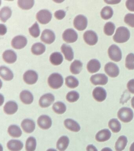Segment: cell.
I'll return each mask as SVG.
<instances>
[{
  "label": "cell",
  "instance_id": "cell-1",
  "mask_svg": "<svg viewBox=\"0 0 134 151\" xmlns=\"http://www.w3.org/2000/svg\"><path fill=\"white\" fill-rule=\"evenodd\" d=\"M130 36V33L129 29L125 27H121L116 29L113 39L117 43H124L129 40Z\"/></svg>",
  "mask_w": 134,
  "mask_h": 151
},
{
  "label": "cell",
  "instance_id": "cell-2",
  "mask_svg": "<svg viewBox=\"0 0 134 151\" xmlns=\"http://www.w3.org/2000/svg\"><path fill=\"white\" fill-rule=\"evenodd\" d=\"M48 82L51 88L57 89L60 88L63 85V78L61 74L57 73H53L48 78Z\"/></svg>",
  "mask_w": 134,
  "mask_h": 151
},
{
  "label": "cell",
  "instance_id": "cell-3",
  "mask_svg": "<svg viewBox=\"0 0 134 151\" xmlns=\"http://www.w3.org/2000/svg\"><path fill=\"white\" fill-rule=\"evenodd\" d=\"M119 119L124 123L131 121L133 118L134 114L132 110L130 108L123 107L119 110L117 113Z\"/></svg>",
  "mask_w": 134,
  "mask_h": 151
},
{
  "label": "cell",
  "instance_id": "cell-4",
  "mask_svg": "<svg viewBox=\"0 0 134 151\" xmlns=\"http://www.w3.org/2000/svg\"><path fill=\"white\" fill-rule=\"evenodd\" d=\"M108 55L110 58L115 62H119L122 58V52L119 47L115 45H113L109 47Z\"/></svg>",
  "mask_w": 134,
  "mask_h": 151
},
{
  "label": "cell",
  "instance_id": "cell-5",
  "mask_svg": "<svg viewBox=\"0 0 134 151\" xmlns=\"http://www.w3.org/2000/svg\"><path fill=\"white\" fill-rule=\"evenodd\" d=\"M52 14L47 9H42L36 14V18L37 21L42 24H45L49 23L51 21Z\"/></svg>",
  "mask_w": 134,
  "mask_h": 151
},
{
  "label": "cell",
  "instance_id": "cell-6",
  "mask_svg": "<svg viewBox=\"0 0 134 151\" xmlns=\"http://www.w3.org/2000/svg\"><path fill=\"white\" fill-rule=\"evenodd\" d=\"M88 21L86 17L82 15H77L74 21V25L78 30L83 31L87 28Z\"/></svg>",
  "mask_w": 134,
  "mask_h": 151
},
{
  "label": "cell",
  "instance_id": "cell-7",
  "mask_svg": "<svg viewBox=\"0 0 134 151\" xmlns=\"http://www.w3.org/2000/svg\"><path fill=\"white\" fill-rule=\"evenodd\" d=\"M104 70L106 74L110 77H116L119 74V68L113 63L109 62L107 63L105 66Z\"/></svg>",
  "mask_w": 134,
  "mask_h": 151
},
{
  "label": "cell",
  "instance_id": "cell-8",
  "mask_svg": "<svg viewBox=\"0 0 134 151\" xmlns=\"http://www.w3.org/2000/svg\"><path fill=\"white\" fill-rule=\"evenodd\" d=\"M63 40L67 43L76 42L78 38V35L74 29L69 28L64 31L62 35Z\"/></svg>",
  "mask_w": 134,
  "mask_h": 151
},
{
  "label": "cell",
  "instance_id": "cell-9",
  "mask_svg": "<svg viewBox=\"0 0 134 151\" xmlns=\"http://www.w3.org/2000/svg\"><path fill=\"white\" fill-rule=\"evenodd\" d=\"M83 39L86 43L90 46L96 45L98 41L97 34L92 30L85 32L83 34Z\"/></svg>",
  "mask_w": 134,
  "mask_h": 151
},
{
  "label": "cell",
  "instance_id": "cell-10",
  "mask_svg": "<svg viewBox=\"0 0 134 151\" xmlns=\"http://www.w3.org/2000/svg\"><path fill=\"white\" fill-rule=\"evenodd\" d=\"M27 40L23 35H18L15 37L11 41V46L16 49H22L26 46Z\"/></svg>",
  "mask_w": 134,
  "mask_h": 151
},
{
  "label": "cell",
  "instance_id": "cell-11",
  "mask_svg": "<svg viewBox=\"0 0 134 151\" xmlns=\"http://www.w3.org/2000/svg\"><path fill=\"white\" fill-rule=\"evenodd\" d=\"M38 78V74L36 72L33 70L27 71L23 75V80L25 83L29 85L34 84L36 83Z\"/></svg>",
  "mask_w": 134,
  "mask_h": 151
},
{
  "label": "cell",
  "instance_id": "cell-12",
  "mask_svg": "<svg viewBox=\"0 0 134 151\" xmlns=\"http://www.w3.org/2000/svg\"><path fill=\"white\" fill-rule=\"evenodd\" d=\"M54 96L51 93H47L41 96L39 100V104L42 108L49 107L54 101Z\"/></svg>",
  "mask_w": 134,
  "mask_h": 151
},
{
  "label": "cell",
  "instance_id": "cell-13",
  "mask_svg": "<svg viewBox=\"0 0 134 151\" xmlns=\"http://www.w3.org/2000/svg\"><path fill=\"white\" fill-rule=\"evenodd\" d=\"M92 96L95 100L98 102H102L106 99L107 92L104 88L97 87L93 90Z\"/></svg>",
  "mask_w": 134,
  "mask_h": 151
},
{
  "label": "cell",
  "instance_id": "cell-14",
  "mask_svg": "<svg viewBox=\"0 0 134 151\" xmlns=\"http://www.w3.org/2000/svg\"><path fill=\"white\" fill-rule=\"evenodd\" d=\"M107 77L105 74H97L92 75L90 77V81L91 83L95 86L96 85H105L108 82Z\"/></svg>",
  "mask_w": 134,
  "mask_h": 151
},
{
  "label": "cell",
  "instance_id": "cell-15",
  "mask_svg": "<svg viewBox=\"0 0 134 151\" xmlns=\"http://www.w3.org/2000/svg\"><path fill=\"white\" fill-rule=\"evenodd\" d=\"M37 122L39 126L43 129H49L52 125L51 118L46 115L40 116L37 120Z\"/></svg>",
  "mask_w": 134,
  "mask_h": 151
},
{
  "label": "cell",
  "instance_id": "cell-16",
  "mask_svg": "<svg viewBox=\"0 0 134 151\" xmlns=\"http://www.w3.org/2000/svg\"><path fill=\"white\" fill-rule=\"evenodd\" d=\"M56 36L54 33L49 29H44L43 31L41 37V40L44 43L50 44L55 41Z\"/></svg>",
  "mask_w": 134,
  "mask_h": 151
},
{
  "label": "cell",
  "instance_id": "cell-17",
  "mask_svg": "<svg viewBox=\"0 0 134 151\" xmlns=\"http://www.w3.org/2000/svg\"><path fill=\"white\" fill-rule=\"evenodd\" d=\"M21 126L24 132L27 133L33 132L36 128L34 122L31 119H24L22 122Z\"/></svg>",
  "mask_w": 134,
  "mask_h": 151
},
{
  "label": "cell",
  "instance_id": "cell-18",
  "mask_svg": "<svg viewBox=\"0 0 134 151\" xmlns=\"http://www.w3.org/2000/svg\"><path fill=\"white\" fill-rule=\"evenodd\" d=\"M111 136V132L109 130L105 129L98 132L95 136V139L99 142H104L109 140Z\"/></svg>",
  "mask_w": 134,
  "mask_h": 151
},
{
  "label": "cell",
  "instance_id": "cell-19",
  "mask_svg": "<svg viewBox=\"0 0 134 151\" xmlns=\"http://www.w3.org/2000/svg\"><path fill=\"white\" fill-rule=\"evenodd\" d=\"M64 126L67 129L72 132H77L80 130L81 127L80 125L78 123L72 119H66L64 120Z\"/></svg>",
  "mask_w": 134,
  "mask_h": 151
},
{
  "label": "cell",
  "instance_id": "cell-20",
  "mask_svg": "<svg viewBox=\"0 0 134 151\" xmlns=\"http://www.w3.org/2000/svg\"><path fill=\"white\" fill-rule=\"evenodd\" d=\"M3 58L4 61L7 63H13L17 60V54L13 50H7L3 53Z\"/></svg>",
  "mask_w": 134,
  "mask_h": 151
},
{
  "label": "cell",
  "instance_id": "cell-21",
  "mask_svg": "<svg viewBox=\"0 0 134 151\" xmlns=\"http://www.w3.org/2000/svg\"><path fill=\"white\" fill-rule=\"evenodd\" d=\"M18 106L17 104L14 101H8L4 107V111L6 114H13L18 110Z\"/></svg>",
  "mask_w": 134,
  "mask_h": 151
},
{
  "label": "cell",
  "instance_id": "cell-22",
  "mask_svg": "<svg viewBox=\"0 0 134 151\" xmlns=\"http://www.w3.org/2000/svg\"><path fill=\"white\" fill-rule=\"evenodd\" d=\"M7 146L11 151H20L23 148V144L20 140L13 139L8 142Z\"/></svg>",
  "mask_w": 134,
  "mask_h": 151
},
{
  "label": "cell",
  "instance_id": "cell-23",
  "mask_svg": "<svg viewBox=\"0 0 134 151\" xmlns=\"http://www.w3.org/2000/svg\"><path fill=\"white\" fill-rule=\"evenodd\" d=\"M21 101L25 104H30L34 100V96L31 92L27 90L22 91L20 94Z\"/></svg>",
  "mask_w": 134,
  "mask_h": 151
},
{
  "label": "cell",
  "instance_id": "cell-24",
  "mask_svg": "<svg viewBox=\"0 0 134 151\" xmlns=\"http://www.w3.org/2000/svg\"><path fill=\"white\" fill-rule=\"evenodd\" d=\"M100 68L101 64L96 59L90 60L87 65V69L90 73H94L98 72Z\"/></svg>",
  "mask_w": 134,
  "mask_h": 151
},
{
  "label": "cell",
  "instance_id": "cell-25",
  "mask_svg": "<svg viewBox=\"0 0 134 151\" xmlns=\"http://www.w3.org/2000/svg\"><path fill=\"white\" fill-rule=\"evenodd\" d=\"M61 50L64 54L65 58L69 61H71L74 59V52L70 46L63 44L61 48Z\"/></svg>",
  "mask_w": 134,
  "mask_h": 151
},
{
  "label": "cell",
  "instance_id": "cell-26",
  "mask_svg": "<svg viewBox=\"0 0 134 151\" xmlns=\"http://www.w3.org/2000/svg\"><path fill=\"white\" fill-rule=\"evenodd\" d=\"M69 139L67 137L63 136L59 139L57 142L56 147L60 151H64L69 146Z\"/></svg>",
  "mask_w": 134,
  "mask_h": 151
},
{
  "label": "cell",
  "instance_id": "cell-27",
  "mask_svg": "<svg viewBox=\"0 0 134 151\" xmlns=\"http://www.w3.org/2000/svg\"><path fill=\"white\" fill-rule=\"evenodd\" d=\"M1 76L6 81H10L13 79L14 74L8 67L1 66L0 68Z\"/></svg>",
  "mask_w": 134,
  "mask_h": 151
},
{
  "label": "cell",
  "instance_id": "cell-28",
  "mask_svg": "<svg viewBox=\"0 0 134 151\" xmlns=\"http://www.w3.org/2000/svg\"><path fill=\"white\" fill-rule=\"evenodd\" d=\"M128 140L125 136H121L118 139L115 144V150L116 151H122L125 148Z\"/></svg>",
  "mask_w": 134,
  "mask_h": 151
},
{
  "label": "cell",
  "instance_id": "cell-29",
  "mask_svg": "<svg viewBox=\"0 0 134 151\" xmlns=\"http://www.w3.org/2000/svg\"><path fill=\"white\" fill-rule=\"evenodd\" d=\"M63 55L60 53L55 52L53 53L50 57V61L54 65H59L61 64L63 61Z\"/></svg>",
  "mask_w": 134,
  "mask_h": 151
},
{
  "label": "cell",
  "instance_id": "cell-30",
  "mask_svg": "<svg viewBox=\"0 0 134 151\" xmlns=\"http://www.w3.org/2000/svg\"><path fill=\"white\" fill-rule=\"evenodd\" d=\"M83 68V63L80 60H75L71 63L70 66V70L73 74H79Z\"/></svg>",
  "mask_w": 134,
  "mask_h": 151
},
{
  "label": "cell",
  "instance_id": "cell-31",
  "mask_svg": "<svg viewBox=\"0 0 134 151\" xmlns=\"http://www.w3.org/2000/svg\"><path fill=\"white\" fill-rule=\"evenodd\" d=\"M46 47L43 44L37 42L33 45L31 48V51L34 55H40L45 52Z\"/></svg>",
  "mask_w": 134,
  "mask_h": 151
},
{
  "label": "cell",
  "instance_id": "cell-32",
  "mask_svg": "<svg viewBox=\"0 0 134 151\" xmlns=\"http://www.w3.org/2000/svg\"><path fill=\"white\" fill-rule=\"evenodd\" d=\"M8 133L13 137L18 138L22 135L21 130L19 126L15 125H11L8 129Z\"/></svg>",
  "mask_w": 134,
  "mask_h": 151
},
{
  "label": "cell",
  "instance_id": "cell-33",
  "mask_svg": "<svg viewBox=\"0 0 134 151\" xmlns=\"http://www.w3.org/2000/svg\"><path fill=\"white\" fill-rule=\"evenodd\" d=\"M12 14L11 8L9 7H3L0 11V18L3 22H5L10 17Z\"/></svg>",
  "mask_w": 134,
  "mask_h": 151
},
{
  "label": "cell",
  "instance_id": "cell-34",
  "mask_svg": "<svg viewBox=\"0 0 134 151\" xmlns=\"http://www.w3.org/2000/svg\"><path fill=\"white\" fill-rule=\"evenodd\" d=\"M108 126L113 133H118L121 130V124L117 119H111L108 123Z\"/></svg>",
  "mask_w": 134,
  "mask_h": 151
},
{
  "label": "cell",
  "instance_id": "cell-35",
  "mask_svg": "<svg viewBox=\"0 0 134 151\" xmlns=\"http://www.w3.org/2000/svg\"><path fill=\"white\" fill-rule=\"evenodd\" d=\"M52 109L55 113L58 114H62L65 113L66 111V106L63 103L57 101L53 105Z\"/></svg>",
  "mask_w": 134,
  "mask_h": 151
},
{
  "label": "cell",
  "instance_id": "cell-36",
  "mask_svg": "<svg viewBox=\"0 0 134 151\" xmlns=\"http://www.w3.org/2000/svg\"><path fill=\"white\" fill-rule=\"evenodd\" d=\"M100 14L102 19L105 20H108L112 17L113 15V11L111 7L106 6L102 9Z\"/></svg>",
  "mask_w": 134,
  "mask_h": 151
},
{
  "label": "cell",
  "instance_id": "cell-37",
  "mask_svg": "<svg viewBox=\"0 0 134 151\" xmlns=\"http://www.w3.org/2000/svg\"><path fill=\"white\" fill-rule=\"evenodd\" d=\"M37 146V142L34 137H29L26 142L25 148L27 151H35Z\"/></svg>",
  "mask_w": 134,
  "mask_h": 151
},
{
  "label": "cell",
  "instance_id": "cell-38",
  "mask_svg": "<svg viewBox=\"0 0 134 151\" xmlns=\"http://www.w3.org/2000/svg\"><path fill=\"white\" fill-rule=\"evenodd\" d=\"M79 82L78 80L73 76H69L65 78V84L69 88H74L78 86Z\"/></svg>",
  "mask_w": 134,
  "mask_h": 151
},
{
  "label": "cell",
  "instance_id": "cell-39",
  "mask_svg": "<svg viewBox=\"0 0 134 151\" xmlns=\"http://www.w3.org/2000/svg\"><path fill=\"white\" fill-rule=\"evenodd\" d=\"M17 4L21 8L25 10H28L31 9L33 6L34 1H23L19 0L18 1Z\"/></svg>",
  "mask_w": 134,
  "mask_h": 151
},
{
  "label": "cell",
  "instance_id": "cell-40",
  "mask_svg": "<svg viewBox=\"0 0 134 151\" xmlns=\"http://www.w3.org/2000/svg\"><path fill=\"white\" fill-rule=\"evenodd\" d=\"M115 29V26L113 22H107L105 25L104 32L105 34L107 35H112L114 34Z\"/></svg>",
  "mask_w": 134,
  "mask_h": 151
},
{
  "label": "cell",
  "instance_id": "cell-41",
  "mask_svg": "<svg viewBox=\"0 0 134 151\" xmlns=\"http://www.w3.org/2000/svg\"><path fill=\"white\" fill-rule=\"evenodd\" d=\"M125 67L129 70L134 69V54H128L125 59Z\"/></svg>",
  "mask_w": 134,
  "mask_h": 151
},
{
  "label": "cell",
  "instance_id": "cell-42",
  "mask_svg": "<svg viewBox=\"0 0 134 151\" xmlns=\"http://www.w3.org/2000/svg\"><path fill=\"white\" fill-rule=\"evenodd\" d=\"M29 31L30 35L35 38L38 37L40 34L39 26L37 22H35L32 27L29 28Z\"/></svg>",
  "mask_w": 134,
  "mask_h": 151
},
{
  "label": "cell",
  "instance_id": "cell-43",
  "mask_svg": "<svg viewBox=\"0 0 134 151\" xmlns=\"http://www.w3.org/2000/svg\"><path fill=\"white\" fill-rule=\"evenodd\" d=\"M80 95L76 91H71L68 93L66 96V99L69 102H76L79 99Z\"/></svg>",
  "mask_w": 134,
  "mask_h": 151
},
{
  "label": "cell",
  "instance_id": "cell-44",
  "mask_svg": "<svg viewBox=\"0 0 134 151\" xmlns=\"http://www.w3.org/2000/svg\"><path fill=\"white\" fill-rule=\"evenodd\" d=\"M124 22L130 27L134 28V14H128L126 15Z\"/></svg>",
  "mask_w": 134,
  "mask_h": 151
},
{
  "label": "cell",
  "instance_id": "cell-45",
  "mask_svg": "<svg viewBox=\"0 0 134 151\" xmlns=\"http://www.w3.org/2000/svg\"><path fill=\"white\" fill-rule=\"evenodd\" d=\"M65 12L63 10H57L54 14L55 17L58 20L62 19L65 17Z\"/></svg>",
  "mask_w": 134,
  "mask_h": 151
},
{
  "label": "cell",
  "instance_id": "cell-46",
  "mask_svg": "<svg viewBox=\"0 0 134 151\" xmlns=\"http://www.w3.org/2000/svg\"><path fill=\"white\" fill-rule=\"evenodd\" d=\"M125 5L129 11L134 12V0H128L126 2Z\"/></svg>",
  "mask_w": 134,
  "mask_h": 151
},
{
  "label": "cell",
  "instance_id": "cell-47",
  "mask_svg": "<svg viewBox=\"0 0 134 151\" xmlns=\"http://www.w3.org/2000/svg\"><path fill=\"white\" fill-rule=\"evenodd\" d=\"M127 86L129 92L134 94V79L130 80L127 84Z\"/></svg>",
  "mask_w": 134,
  "mask_h": 151
},
{
  "label": "cell",
  "instance_id": "cell-48",
  "mask_svg": "<svg viewBox=\"0 0 134 151\" xmlns=\"http://www.w3.org/2000/svg\"><path fill=\"white\" fill-rule=\"evenodd\" d=\"M7 29L6 26L4 24H1V35H4L6 32Z\"/></svg>",
  "mask_w": 134,
  "mask_h": 151
},
{
  "label": "cell",
  "instance_id": "cell-49",
  "mask_svg": "<svg viewBox=\"0 0 134 151\" xmlns=\"http://www.w3.org/2000/svg\"><path fill=\"white\" fill-rule=\"evenodd\" d=\"M87 151H98L97 148L93 145H89L87 146Z\"/></svg>",
  "mask_w": 134,
  "mask_h": 151
},
{
  "label": "cell",
  "instance_id": "cell-50",
  "mask_svg": "<svg viewBox=\"0 0 134 151\" xmlns=\"http://www.w3.org/2000/svg\"><path fill=\"white\" fill-rule=\"evenodd\" d=\"M105 2H106L108 4H116L120 2V1H105Z\"/></svg>",
  "mask_w": 134,
  "mask_h": 151
},
{
  "label": "cell",
  "instance_id": "cell-51",
  "mask_svg": "<svg viewBox=\"0 0 134 151\" xmlns=\"http://www.w3.org/2000/svg\"><path fill=\"white\" fill-rule=\"evenodd\" d=\"M101 151H113V150L109 147H106L102 149Z\"/></svg>",
  "mask_w": 134,
  "mask_h": 151
},
{
  "label": "cell",
  "instance_id": "cell-52",
  "mask_svg": "<svg viewBox=\"0 0 134 151\" xmlns=\"http://www.w3.org/2000/svg\"><path fill=\"white\" fill-rule=\"evenodd\" d=\"M129 151H134V142L130 146Z\"/></svg>",
  "mask_w": 134,
  "mask_h": 151
},
{
  "label": "cell",
  "instance_id": "cell-53",
  "mask_svg": "<svg viewBox=\"0 0 134 151\" xmlns=\"http://www.w3.org/2000/svg\"><path fill=\"white\" fill-rule=\"evenodd\" d=\"M131 106L134 109V96L132 98L131 100Z\"/></svg>",
  "mask_w": 134,
  "mask_h": 151
},
{
  "label": "cell",
  "instance_id": "cell-54",
  "mask_svg": "<svg viewBox=\"0 0 134 151\" xmlns=\"http://www.w3.org/2000/svg\"><path fill=\"white\" fill-rule=\"evenodd\" d=\"M47 151H57L56 150L54 149H49Z\"/></svg>",
  "mask_w": 134,
  "mask_h": 151
}]
</instances>
